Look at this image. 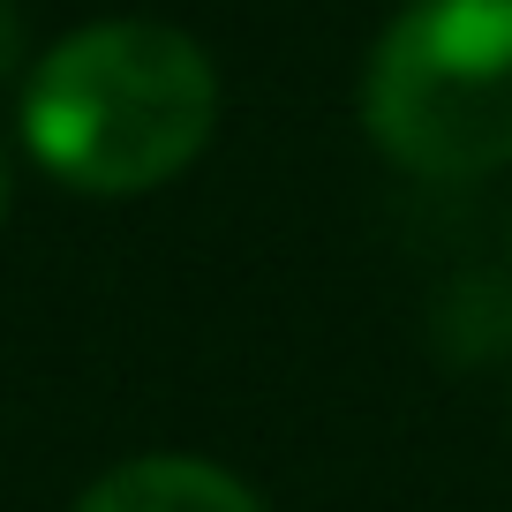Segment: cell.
Returning a JSON list of instances; mask_svg holds the SVG:
<instances>
[{"label":"cell","instance_id":"1","mask_svg":"<svg viewBox=\"0 0 512 512\" xmlns=\"http://www.w3.org/2000/svg\"><path fill=\"white\" fill-rule=\"evenodd\" d=\"M219 121V76L174 23H91L23 83V144L46 174L91 196L174 181Z\"/></svg>","mask_w":512,"mask_h":512},{"label":"cell","instance_id":"2","mask_svg":"<svg viewBox=\"0 0 512 512\" xmlns=\"http://www.w3.org/2000/svg\"><path fill=\"white\" fill-rule=\"evenodd\" d=\"M362 121L407 174L512 166V0H407L369 53Z\"/></svg>","mask_w":512,"mask_h":512},{"label":"cell","instance_id":"3","mask_svg":"<svg viewBox=\"0 0 512 512\" xmlns=\"http://www.w3.org/2000/svg\"><path fill=\"white\" fill-rule=\"evenodd\" d=\"M76 512H264L211 460H128L83 490Z\"/></svg>","mask_w":512,"mask_h":512},{"label":"cell","instance_id":"4","mask_svg":"<svg viewBox=\"0 0 512 512\" xmlns=\"http://www.w3.org/2000/svg\"><path fill=\"white\" fill-rule=\"evenodd\" d=\"M16 61H23V16L0 0V76H16Z\"/></svg>","mask_w":512,"mask_h":512},{"label":"cell","instance_id":"5","mask_svg":"<svg viewBox=\"0 0 512 512\" xmlns=\"http://www.w3.org/2000/svg\"><path fill=\"white\" fill-rule=\"evenodd\" d=\"M0 219H8V159H0Z\"/></svg>","mask_w":512,"mask_h":512}]
</instances>
